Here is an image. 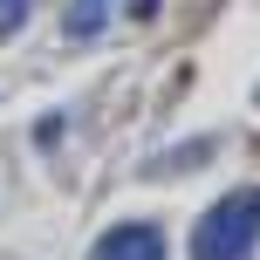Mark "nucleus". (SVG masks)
<instances>
[{"label":"nucleus","mask_w":260,"mask_h":260,"mask_svg":"<svg viewBox=\"0 0 260 260\" xmlns=\"http://www.w3.org/2000/svg\"><path fill=\"white\" fill-rule=\"evenodd\" d=\"M260 247V192H226L192 226V260H247Z\"/></svg>","instance_id":"f257e3e1"},{"label":"nucleus","mask_w":260,"mask_h":260,"mask_svg":"<svg viewBox=\"0 0 260 260\" xmlns=\"http://www.w3.org/2000/svg\"><path fill=\"white\" fill-rule=\"evenodd\" d=\"M89 260H165V233L144 226V219H123V226H110V233L96 240Z\"/></svg>","instance_id":"f03ea898"},{"label":"nucleus","mask_w":260,"mask_h":260,"mask_svg":"<svg viewBox=\"0 0 260 260\" xmlns=\"http://www.w3.org/2000/svg\"><path fill=\"white\" fill-rule=\"evenodd\" d=\"M103 21H110V0H69V14H62V27H69L76 41L103 35Z\"/></svg>","instance_id":"7ed1b4c3"},{"label":"nucleus","mask_w":260,"mask_h":260,"mask_svg":"<svg viewBox=\"0 0 260 260\" xmlns=\"http://www.w3.org/2000/svg\"><path fill=\"white\" fill-rule=\"evenodd\" d=\"M27 7H35V0H0V41H14L27 27Z\"/></svg>","instance_id":"20e7f679"}]
</instances>
